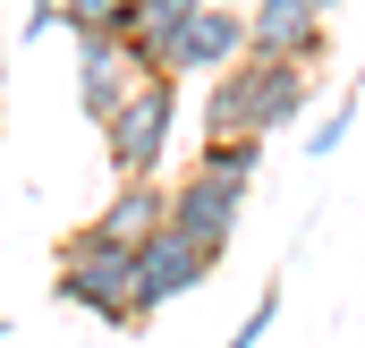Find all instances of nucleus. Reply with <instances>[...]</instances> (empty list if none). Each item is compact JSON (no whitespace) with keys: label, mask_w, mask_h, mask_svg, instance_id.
<instances>
[{"label":"nucleus","mask_w":365,"mask_h":348,"mask_svg":"<svg viewBox=\"0 0 365 348\" xmlns=\"http://www.w3.org/2000/svg\"><path fill=\"white\" fill-rule=\"evenodd\" d=\"M128 9L136 0H60V26H68V43H86V34H119Z\"/></svg>","instance_id":"obj_12"},{"label":"nucleus","mask_w":365,"mask_h":348,"mask_svg":"<svg viewBox=\"0 0 365 348\" xmlns=\"http://www.w3.org/2000/svg\"><path fill=\"white\" fill-rule=\"evenodd\" d=\"M365 119V93H340V111H331V119H314V128H306V153H314V162H323V153H340V136H349V128H357Z\"/></svg>","instance_id":"obj_13"},{"label":"nucleus","mask_w":365,"mask_h":348,"mask_svg":"<svg viewBox=\"0 0 365 348\" xmlns=\"http://www.w3.org/2000/svg\"><path fill=\"white\" fill-rule=\"evenodd\" d=\"M170 136H179V77H145V86L119 102V119L102 128L110 178H162Z\"/></svg>","instance_id":"obj_3"},{"label":"nucleus","mask_w":365,"mask_h":348,"mask_svg":"<svg viewBox=\"0 0 365 348\" xmlns=\"http://www.w3.org/2000/svg\"><path fill=\"white\" fill-rule=\"evenodd\" d=\"M272 323H280V272L264 280V289H255V306H247V323H238V332H230L221 348H255L264 332H272Z\"/></svg>","instance_id":"obj_14"},{"label":"nucleus","mask_w":365,"mask_h":348,"mask_svg":"<svg viewBox=\"0 0 365 348\" xmlns=\"http://www.w3.org/2000/svg\"><path fill=\"white\" fill-rule=\"evenodd\" d=\"M195 170L255 187V178H264V136H195Z\"/></svg>","instance_id":"obj_11"},{"label":"nucleus","mask_w":365,"mask_h":348,"mask_svg":"<svg viewBox=\"0 0 365 348\" xmlns=\"http://www.w3.org/2000/svg\"><path fill=\"white\" fill-rule=\"evenodd\" d=\"M314 111V68H297V60H264V51H247L238 68H221V77H204V136H289L297 119Z\"/></svg>","instance_id":"obj_1"},{"label":"nucleus","mask_w":365,"mask_h":348,"mask_svg":"<svg viewBox=\"0 0 365 348\" xmlns=\"http://www.w3.org/2000/svg\"><path fill=\"white\" fill-rule=\"evenodd\" d=\"M136 86H145V77H136V60H128L119 34H86V43H77V111H86L93 128H110L119 102H128Z\"/></svg>","instance_id":"obj_7"},{"label":"nucleus","mask_w":365,"mask_h":348,"mask_svg":"<svg viewBox=\"0 0 365 348\" xmlns=\"http://www.w3.org/2000/svg\"><path fill=\"white\" fill-rule=\"evenodd\" d=\"M247 195H255V187L212 178V170H195V162H187V170L170 178V230L195 238L204 255H230V238H238V221H247Z\"/></svg>","instance_id":"obj_5"},{"label":"nucleus","mask_w":365,"mask_h":348,"mask_svg":"<svg viewBox=\"0 0 365 348\" xmlns=\"http://www.w3.org/2000/svg\"><path fill=\"white\" fill-rule=\"evenodd\" d=\"M204 9H247V0H204Z\"/></svg>","instance_id":"obj_16"},{"label":"nucleus","mask_w":365,"mask_h":348,"mask_svg":"<svg viewBox=\"0 0 365 348\" xmlns=\"http://www.w3.org/2000/svg\"><path fill=\"white\" fill-rule=\"evenodd\" d=\"M195 9H204V0H136V9H128L119 43H128L136 77H170V60H179V34L195 26Z\"/></svg>","instance_id":"obj_9"},{"label":"nucleus","mask_w":365,"mask_h":348,"mask_svg":"<svg viewBox=\"0 0 365 348\" xmlns=\"http://www.w3.org/2000/svg\"><path fill=\"white\" fill-rule=\"evenodd\" d=\"M43 34H60V0H26V26H17V43H43Z\"/></svg>","instance_id":"obj_15"},{"label":"nucleus","mask_w":365,"mask_h":348,"mask_svg":"<svg viewBox=\"0 0 365 348\" xmlns=\"http://www.w3.org/2000/svg\"><path fill=\"white\" fill-rule=\"evenodd\" d=\"M255 51V34H247V9H195V26L179 34V60H170V77H221V68H238Z\"/></svg>","instance_id":"obj_8"},{"label":"nucleus","mask_w":365,"mask_h":348,"mask_svg":"<svg viewBox=\"0 0 365 348\" xmlns=\"http://www.w3.org/2000/svg\"><path fill=\"white\" fill-rule=\"evenodd\" d=\"M331 9H340V0H323V17H331Z\"/></svg>","instance_id":"obj_18"},{"label":"nucleus","mask_w":365,"mask_h":348,"mask_svg":"<svg viewBox=\"0 0 365 348\" xmlns=\"http://www.w3.org/2000/svg\"><path fill=\"white\" fill-rule=\"evenodd\" d=\"M212 272H221V255H204V247H195V238H179V230L145 238V247H136V306H128V332H145L162 306L195 297Z\"/></svg>","instance_id":"obj_4"},{"label":"nucleus","mask_w":365,"mask_h":348,"mask_svg":"<svg viewBox=\"0 0 365 348\" xmlns=\"http://www.w3.org/2000/svg\"><path fill=\"white\" fill-rule=\"evenodd\" d=\"M247 34H255L264 60H297V68H314V77H323V60H331V17H323V0H247Z\"/></svg>","instance_id":"obj_6"},{"label":"nucleus","mask_w":365,"mask_h":348,"mask_svg":"<svg viewBox=\"0 0 365 348\" xmlns=\"http://www.w3.org/2000/svg\"><path fill=\"white\" fill-rule=\"evenodd\" d=\"M93 230H110L119 247L162 238V230H170V178H119V187H110V204L93 213Z\"/></svg>","instance_id":"obj_10"},{"label":"nucleus","mask_w":365,"mask_h":348,"mask_svg":"<svg viewBox=\"0 0 365 348\" xmlns=\"http://www.w3.org/2000/svg\"><path fill=\"white\" fill-rule=\"evenodd\" d=\"M51 297L77 306V314H93V323H110V332H128V306H136V247H119L110 230L77 221V230L51 247Z\"/></svg>","instance_id":"obj_2"},{"label":"nucleus","mask_w":365,"mask_h":348,"mask_svg":"<svg viewBox=\"0 0 365 348\" xmlns=\"http://www.w3.org/2000/svg\"><path fill=\"white\" fill-rule=\"evenodd\" d=\"M0 77H9V43H0Z\"/></svg>","instance_id":"obj_17"}]
</instances>
